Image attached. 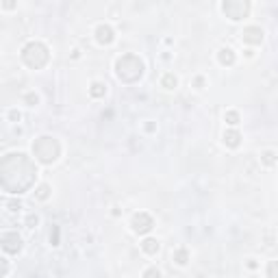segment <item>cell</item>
Wrapping results in <instances>:
<instances>
[{
	"label": "cell",
	"mask_w": 278,
	"mask_h": 278,
	"mask_svg": "<svg viewBox=\"0 0 278 278\" xmlns=\"http://www.w3.org/2000/svg\"><path fill=\"white\" fill-rule=\"evenodd\" d=\"M144 278H161V272L157 268H150V270L144 272Z\"/></svg>",
	"instance_id": "17"
},
{
	"label": "cell",
	"mask_w": 278,
	"mask_h": 278,
	"mask_svg": "<svg viewBox=\"0 0 278 278\" xmlns=\"http://www.w3.org/2000/svg\"><path fill=\"white\" fill-rule=\"evenodd\" d=\"M239 139H241V137H239L237 130H228V133L224 135V141H226L228 146H231V148H237V146H239Z\"/></svg>",
	"instance_id": "11"
},
{
	"label": "cell",
	"mask_w": 278,
	"mask_h": 278,
	"mask_svg": "<svg viewBox=\"0 0 278 278\" xmlns=\"http://www.w3.org/2000/svg\"><path fill=\"white\" fill-rule=\"evenodd\" d=\"M22 59H24V63L29 65V68H35L40 70L43 65L48 63V59H50V54H48V48L43 46L40 41H31L29 46L22 50Z\"/></svg>",
	"instance_id": "3"
},
{
	"label": "cell",
	"mask_w": 278,
	"mask_h": 278,
	"mask_svg": "<svg viewBox=\"0 0 278 278\" xmlns=\"http://www.w3.org/2000/svg\"><path fill=\"white\" fill-rule=\"evenodd\" d=\"M163 85H165L167 89L176 87V76H174V74H165V76H163Z\"/></svg>",
	"instance_id": "15"
},
{
	"label": "cell",
	"mask_w": 278,
	"mask_h": 278,
	"mask_svg": "<svg viewBox=\"0 0 278 278\" xmlns=\"http://www.w3.org/2000/svg\"><path fill=\"white\" fill-rule=\"evenodd\" d=\"M243 41L257 46V43L263 41V31H261L259 26H248V29L243 31Z\"/></svg>",
	"instance_id": "8"
},
{
	"label": "cell",
	"mask_w": 278,
	"mask_h": 278,
	"mask_svg": "<svg viewBox=\"0 0 278 278\" xmlns=\"http://www.w3.org/2000/svg\"><path fill=\"white\" fill-rule=\"evenodd\" d=\"M222 9H224V13L231 20H241L243 15L250 11V4L248 2H233V0H231V2H224V7H222Z\"/></svg>",
	"instance_id": "5"
},
{
	"label": "cell",
	"mask_w": 278,
	"mask_h": 278,
	"mask_svg": "<svg viewBox=\"0 0 278 278\" xmlns=\"http://www.w3.org/2000/svg\"><path fill=\"white\" fill-rule=\"evenodd\" d=\"M174 261H176L178 265L187 263V250H176V252H174Z\"/></svg>",
	"instance_id": "13"
},
{
	"label": "cell",
	"mask_w": 278,
	"mask_h": 278,
	"mask_svg": "<svg viewBox=\"0 0 278 278\" xmlns=\"http://www.w3.org/2000/svg\"><path fill=\"white\" fill-rule=\"evenodd\" d=\"M105 85H100V83H94L91 85V96H96V98H100V96H105Z\"/></svg>",
	"instance_id": "14"
},
{
	"label": "cell",
	"mask_w": 278,
	"mask_h": 278,
	"mask_svg": "<svg viewBox=\"0 0 278 278\" xmlns=\"http://www.w3.org/2000/svg\"><path fill=\"white\" fill-rule=\"evenodd\" d=\"M26 102H31V105H35V102H37V96H35V94H29V96H26Z\"/></svg>",
	"instance_id": "21"
},
{
	"label": "cell",
	"mask_w": 278,
	"mask_h": 278,
	"mask_svg": "<svg viewBox=\"0 0 278 278\" xmlns=\"http://www.w3.org/2000/svg\"><path fill=\"white\" fill-rule=\"evenodd\" d=\"M35 165L26 159L24 155H7L2 159V185L13 181V176L18 178V187L15 194H22L35 183Z\"/></svg>",
	"instance_id": "1"
},
{
	"label": "cell",
	"mask_w": 278,
	"mask_h": 278,
	"mask_svg": "<svg viewBox=\"0 0 278 278\" xmlns=\"http://www.w3.org/2000/svg\"><path fill=\"white\" fill-rule=\"evenodd\" d=\"M141 248H144V252H148V254H157L159 252V241H157V239H146V241L141 243Z\"/></svg>",
	"instance_id": "10"
},
{
	"label": "cell",
	"mask_w": 278,
	"mask_h": 278,
	"mask_svg": "<svg viewBox=\"0 0 278 278\" xmlns=\"http://www.w3.org/2000/svg\"><path fill=\"white\" fill-rule=\"evenodd\" d=\"M152 226H155V222H152V217H150L148 213H139V215L133 217V231L139 233V235L148 233Z\"/></svg>",
	"instance_id": "7"
},
{
	"label": "cell",
	"mask_w": 278,
	"mask_h": 278,
	"mask_svg": "<svg viewBox=\"0 0 278 278\" xmlns=\"http://www.w3.org/2000/svg\"><path fill=\"white\" fill-rule=\"evenodd\" d=\"M226 119H228V124H233V126H235V124L239 122V116H237L235 111H228L226 113Z\"/></svg>",
	"instance_id": "18"
},
{
	"label": "cell",
	"mask_w": 278,
	"mask_h": 278,
	"mask_svg": "<svg viewBox=\"0 0 278 278\" xmlns=\"http://www.w3.org/2000/svg\"><path fill=\"white\" fill-rule=\"evenodd\" d=\"M2 250L9 254H15L22 250V239L18 233H2Z\"/></svg>",
	"instance_id": "6"
},
{
	"label": "cell",
	"mask_w": 278,
	"mask_h": 278,
	"mask_svg": "<svg viewBox=\"0 0 278 278\" xmlns=\"http://www.w3.org/2000/svg\"><path fill=\"white\" fill-rule=\"evenodd\" d=\"M33 152L41 163H52L59 157V144L52 137H40L33 144Z\"/></svg>",
	"instance_id": "4"
},
{
	"label": "cell",
	"mask_w": 278,
	"mask_h": 278,
	"mask_svg": "<svg viewBox=\"0 0 278 278\" xmlns=\"http://www.w3.org/2000/svg\"><path fill=\"white\" fill-rule=\"evenodd\" d=\"M118 76L122 80H126V83H135L137 79H141V74H144V63L139 61L135 54H126V57L118 59Z\"/></svg>",
	"instance_id": "2"
},
{
	"label": "cell",
	"mask_w": 278,
	"mask_h": 278,
	"mask_svg": "<svg viewBox=\"0 0 278 278\" xmlns=\"http://www.w3.org/2000/svg\"><path fill=\"white\" fill-rule=\"evenodd\" d=\"M37 196H40L41 200L46 198V196H48V187H46V185H41V187H40V194H37Z\"/></svg>",
	"instance_id": "20"
},
{
	"label": "cell",
	"mask_w": 278,
	"mask_h": 278,
	"mask_svg": "<svg viewBox=\"0 0 278 278\" xmlns=\"http://www.w3.org/2000/svg\"><path fill=\"white\" fill-rule=\"evenodd\" d=\"M263 161L268 163V165H272V163H274V152H265V155H263Z\"/></svg>",
	"instance_id": "19"
},
{
	"label": "cell",
	"mask_w": 278,
	"mask_h": 278,
	"mask_svg": "<svg viewBox=\"0 0 278 278\" xmlns=\"http://www.w3.org/2000/svg\"><path fill=\"white\" fill-rule=\"evenodd\" d=\"M268 276L270 278H278V261H272L268 265Z\"/></svg>",
	"instance_id": "16"
},
{
	"label": "cell",
	"mask_w": 278,
	"mask_h": 278,
	"mask_svg": "<svg viewBox=\"0 0 278 278\" xmlns=\"http://www.w3.org/2000/svg\"><path fill=\"white\" fill-rule=\"evenodd\" d=\"M220 61L224 65H233V61H235V54H233L231 48H224V50H220Z\"/></svg>",
	"instance_id": "12"
},
{
	"label": "cell",
	"mask_w": 278,
	"mask_h": 278,
	"mask_svg": "<svg viewBox=\"0 0 278 278\" xmlns=\"http://www.w3.org/2000/svg\"><path fill=\"white\" fill-rule=\"evenodd\" d=\"M96 37H98V41L100 43H111L113 41V31H111V26H98V31H96Z\"/></svg>",
	"instance_id": "9"
}]
</instances>
